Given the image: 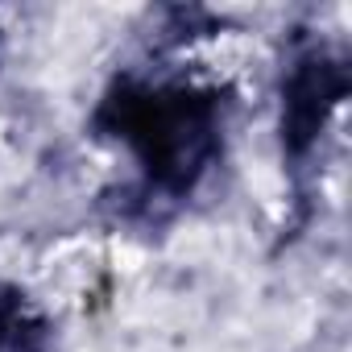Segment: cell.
Wrapping results in <instances>:
<instances>
[{
    "instance_id": "1",
    "label": "cell",
    "mask_w": 352,
    "mask_h": 352,
    "mask_svg": "<svg viewBox=\"0 0 352 352\" xmlns=\"http://www.w3.org/2000/svg\"><path fill=\"white\" fill-rule=\"evenodd\" d=\"M104 120L133 145L149 183L166 191H191L216 149V104L183 87L124 83L108 96Z\"/></svg>"
},
{
    "instance_id": "2",
    "label": "cell",
    "mask_w": 352,
    "mask_h": 352,
    "mask_svg": "<svg viewBox=\"0 0 352 352\" xmlns=\"http://www.w3.org/2000/svg\"><path fill=\"white\" fill-rule=\"evenodd\" d=\"M340 96H344V71L336 63H323V58L302 63L294 71V79L286 83V116H282L286 141L294 149H302L323 129V120Z\"/></svg>"
}]
</instances>
